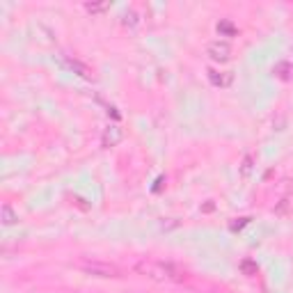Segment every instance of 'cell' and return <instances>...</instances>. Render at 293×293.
Segmentation results:
<instances>
[{
	"label": "cell",
	"mask_w": 293,
	"mask_h": 293,
	"mask_svg": "<svg viewBox=\"0 0 293 293\" xmlns=\"http://www.w3.org/2000/svg\"><path fill=\"white\" fill-rule=\"evenodd\" d=\"M135 270L156 282H165V280L181 282L186 277L181 268H176L174 264H163V261H140V264H135Z\"/></svg>",
	"instance_id": "1"
},
{
	"label": "cell",
	"mask_w": 293,
	"mask_h": 293,
	"mask_svg": "<svg viewBox=\"0 0 293 293\" xmlns=\"http://www.w3.org/2000/svg\"><path fill=\"white\" fill-rule=\"evenodd\" d=\"M80 270L85 275H92V277H101V280H115L119 277V268L113 266V264H106V261H99V259H83L78 264Z\"/></svg>",
	"instance_id": "2"
},
{
	"label": "cell",
	"mask_w": 293,
	"mask_h": 293,
	"mask_svg": "<svg viewBox=\"0 0 293 293\" xmlns=\"http://www.w3.org/2000/svg\"><path fill=\"white\" fill-rule=\"evenodd\" d=\"M206 53L211 55V60L215 62H227L232 58V46L227 41H211L206 48Z\"/></svg>",
	"instance_id": "3"
},
{
	"label": "cell",
	"mask_w": 293,
	"mask_h": 293,
	"mask_svg": "<svg viewBox=\"0 0 293 293\" xmlns=\"http://www.w3.org/2000/svg\"><path fill=\"white\" fill-rule=\"evenodd\" d=\"M208 80L213 83L215 87H229L234 83V73L229 71H215V69H208Z\"/></svg>",
	"instance_id": "4"
},
{
	"label": "cell",
	"mask_w": 293,
	"mask_h": 293,
	"mask_svg": "<svg viewBox=\"0 0 293 293\" xmlns=\"http://www.w3.org/2000/svg\"><path fill=\"white\" fill-rule=\"evenodd\" d=\"M101 142H103V146H115L121 142V128L119 126H108L106 131H103V138H101Z\"/></svg>",
	"instance_id": "5"
},
{
	"label": "cell",
	"mask_w": 293,
	"mask_h": 293,
	"mask_svg": "<svg viewBox=\"0 0 293 293\" xmlns=\"http://www.w3.org/2000/svg\"><path fill=\"white\" fill-rule=\"evenodd\" d=\"M273 73L282 80H291L293 78V64L291 62H277L275 69H273Z\"/></svg>",
	"instance_id": "6"
},
{
	"label": "cell",
	"mask_w": 293,
	"mask_h": 293,
	"mask_svg": "<svg viewBox=\"0 0 293 293\" xmlns=\"http://www.w3.org/2000/svg\"><path fill=\"white\" fill-rule=\"evenodd\" d=\"M16 222H19V213H16L9 204H5V206H2V225L12 227V225H16Z\"/></svg>",
	"instance_id": "7"
},
{
	"label": "cell",
	"mask_w": 293,
	"mask_h": 293,
	"mask_svg": "<svg viewBox=\"0 0 293 293\" xmlns=\"http://www.w3.org/2000/svg\"><path fill=\"white\" fill-rule=\"evenodd\" d=\"M218 32L220 34H225V37H236V32H238V30H236V26H234L232 21H220L218 23Z\"/></svg>",
	"instance_id": "8"
},
{
	"label": "cell",
	"mask_w": 293,
	"mask_h": 293,
	"mask_svg": "<svg viewBox=\"0 0 293 293\" xmlns=\"http://www.w3.org/2000/svg\"><path fill=\"white\" fill-rule=\"evenodd\" d=\"M240 270H243L245 275H257V270H259V268H257V264H254V261L245 259L243 264H240Z\"/></svg>",
	"instance_id": "9"
},
{
	"label": "cell",
	"mask_w": 293,
	"mask_h": 293,
	"mask_svg": "<svg viewBox=\"0 0 293 293\" xmlns=\"http://www.w3.org/2000/svg\"><path fill=\"white\" fill-rule=\"evenodd\" d=\"M124 26H128V28H133V26H138V14L131 9V12H126L124 14V21H121Z\"/></svg>",
	"instance_id": "10"
},
{
	"label": "cell",
	"mask_w": 293,
	"mask_h": 293,
	"mask_svg": "<svg viewBox=\"0 0 293 293\" xmlns=\"http://www.w3.org/2000/svg\"><path fill=\"white\" fill-rule=\"evenodd\" d=\"M85 9L89 14H101V12H106V9H110V5L108 2H103V5H85Z\"/></svg>",
	"instance_id": "11"
},
{
	"label": "cell",
	"mask_w": 293,
	"mask_h": 293,
	"mask_svg": "<svg viewBox=\"0 0 293 293\" xmlns=\"http://www.w3.org/2000/svg\"><path fill=\"white\" fill-rule=\"evenodd\" d=\"M250 163H252V158H245V165H243V174H250Z\"/></svg>",
	"instance_id": "12"
}]
</instances>
